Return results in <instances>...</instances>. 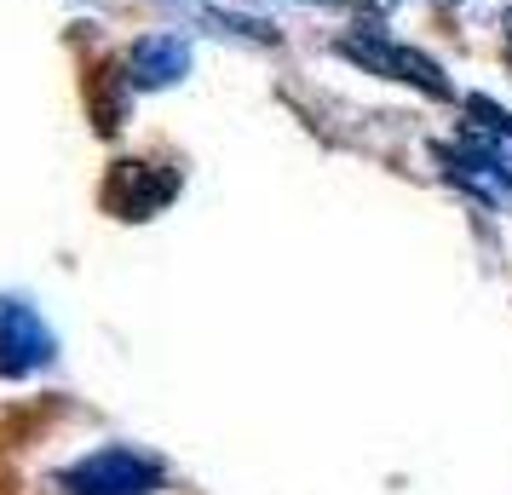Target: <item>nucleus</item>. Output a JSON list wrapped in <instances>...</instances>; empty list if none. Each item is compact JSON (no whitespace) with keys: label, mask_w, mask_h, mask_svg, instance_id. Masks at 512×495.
Here are the masks:
<instances>
[{"label":"nucleus","mask_w":512,"mask_h":495,"mask_svg":"<svg viewBox=\"0 0 512 495\" xmlns=\"http://www.w3.org/2000/svg\"><path fill=\"white\" fill-rule=\"evenodd\" d=\"M443 167H449V179L461 190H472L478 202H489V208H512V162L501 156V150H489V144H443L438 150Z\"/></svg>","instance_id":"nucleus-4"},{"label":"nucleus","mask_w":512,"mask_h":495,"mask_svg":"<svg viewBox=\"0 0 512 495\" xmlns=\"http://www.w3.org/2000/svg\"><path fill=\"white\" fill-rule=\"evenodd\" d=\"M300 6H317V0H300Z\"/></svg>","instance_id":"nucleus-6"},{"label":"nucleus","mask_w":512,"mask_h":495,"mask_svg":"<svg viewBox=\"0 0 512 495\" xmlns=\"http://www.w3.org/2000/svg\"><path fill=\"white\" fill-rule=\"evenodd\" d=\"M121 81L127 87H139V93H156V87H173V81H185L190 70V41L179 35H139L133 47L121 52Z\"/></svg>","instance_id":"nucleus-5"},{"label":"nucleus","mask_w":512,"mask_h":495,"mask_svg":"<svg viewBox=\"0 0 512 495\" xmlns=\"http://www.w3.org/2000/svg\"><path fill=\"white\" fill-rule=\"evenodd\" d=\"M58 357V340L41 323V311L0 294V375H35Z\"/></svg>","instance_id":"nucleus-3"},{"label":"nucleus","mask_w":512,"mask_h":495,"mask_svg":"<svg viewBox=\"0 0 512 495\" xmlns=\"http://www.w3.org/2000/svg\"><path fill=\"white\" fill-rule=\"evenodd\" d=\"M340 52H346L351 64H363L369 75H386V81H409V87H420V93L432 98H449L455 87L443 81V70L426 58V52L403 47V41H392L386 29H363V35H346L340 41Z\"/></svg>","instance_id":"nucleus-2"},{"label":"nucleus","mask_w":512,"mask_h":495,"mask_svg":"<svg viewBox=\"0 0 512 495\" xmlns=\"http://www.w3.org/2000/svg\"><path fill=\"white\" fill-rule=\"evenodd\" d=\"M167 484V467L150 449L133 444H104L93 455H81L64 467L58 490L64 495H156Z\"/></svg>","instance_id":"nucleus-1"}]
</instances>
